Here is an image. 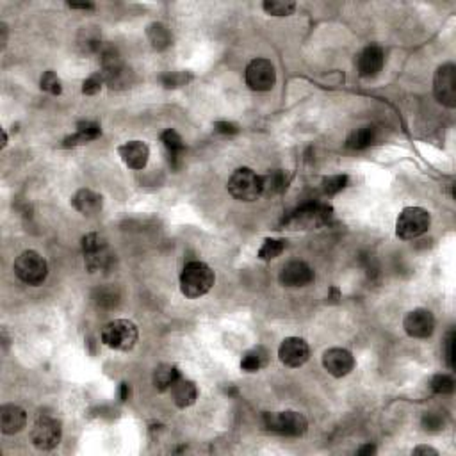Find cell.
Wrapping results in <instances>:
<instances>
[{
    "mask_svg": "<svg viewBox=\"0 0 456 456\" xmlns=\"http://www.w3.org/2000/svg\"><path fill=\"white\" fill-rule=\"evenodd\" d=\"M216 282L214 271L200 260L185 264L180 275V291L185 298H202L212 289Z\"/></svg>",
    "mask_w": 456,
    "mask_h": 456,
    "instance_id": "obj_1",
    "label": "cell"
},
{
    "mask_svg": "<svg viewBox=\"0 0 456 456\" xmlns=\"http://www.w3.org/2000/svg\"><path fill=\"white\" fill-rule=\"evenodd\" d=\"M264 426L271 433L282 435V437H302L307 433L309 422L305 415L300 412H266L264 413Z\"/></svg>",
    "mask_w": 456,
    "mask_h": 456,
    "instance_id": "obj_2",
    "label": "cell"
},
{
    "mask_svg": "<svg viewBox=\"0 0 456 456\" xmlns=\"http://www.w3.org/2000/svg\"><path fill=\"white\" fill-rule=\"evenodd\" d=\"M331 216H333V211L327 203H307L289 216L285 223L293 230H314V228L327 227L331 221Z\"/></svg>",
    "mask_w": 456,
    "mask_h": 456,
    "instance_id": "obj_3",
    "label": "cell"
},
{
    "mask_svg": "<svg viewBox=\"0 0 456 456\" xmlns=\"http://www.w3.org/2000/svg\"><path fill=\"white\" fill-rule=\"evenodd\" d=\"M138 327L129 319H116L103 327L102 342L111 349L130 351L138 342Z\"/></svg>",
    "mask_w": 456,
    "mask_h": 456,
    "instance_id": "obj_4",
    "label": "cell"
},
{
    "mask_svg": "<svg viewBox=\"0 0 456 456\" xmlns=\"http://www.w3.org/2000/svg\"><path fill=\"white\" fill-rule=\"evenodd\" d=\"M228 193L239 202H253L262 194V177L250 168H239L228 180Z\"/></svg>",
    "mask_w": 456,
    "mask_h": 456,
    "instance_id": "obj_5",
    "label": "cell"
},
{
    "mask_svg": "<svg viewBox=\"0 0 456 456\" xmlns=\"http://www.w3.org/2000/svg\"><path fill=\"white\" fill-rule=\"evenodd\" d=\"M82 253H84L86 267L91 273L103 271V269L111 267L112 257H114L109 250L105 237L100 234H87L82 237Z\"/></svg>",
    "mask_w": 456,
    "mask_h": 456,
    "instance_id": "obj_6",
    "label": "cell"
},
{
    "mask_svg": "<svg viewBox=\"0 0 456 456\" xmlns=\"http://www.w3.org/2000/svg\"><path fill=\"white\" fill-rule=\"evenodd\" d=\"M14 273L23 284L41 285L48 275L47 260L38 251L27 250L18 255L14 260Z\"/></svg>",
    "mask_w": 456,
    "mask_h": 456,
    "instance_id": "obj_7",
    "label": "cell"
},
{
    "mask_svg": "<svg viewBox=\"0 0 456 456\" xmlns=\"http://www.w3.org/2000/svg\"><path fill=\"white\" fill-rule=\"evenodd\" d=\"M431 225L430 212L421 207H406L396 221V234L401 239H415L426 232Z\"/></svg>",
    "mask_w": 456,
    "mask_h": 456,
    "instance_id": "obj_8",
    "label": "cell"
},
{
    "mask_svg": "<svg viewBox=\"0 0 456 456\" xmlns=\"http://www.w3.org/2000/svg\"><path fill=\"white\" fill-rule=\"evenodd\" d=\"M30 440L32 446L39 451H50L57 448L61 442V424L54 417L43 415L34 422L30 430Z\"/></svg>",
    "mask_w": 456,
    "mask_h": 456,
    "instance_id": "obj_9",
    "label": "cell"
},
{
    "mask_svg": "<svg viewBox=\"0 0 456 456\" xmlns=\"http://www.w3.org/2000/svg\"><path fill=\"white\" fill-rule=\"evenodd\" d=\"M435 96L442 105L453 109L456 107V66L453 63L442 65L433 79Z\"/></svg>",
    "mask_w": 456,
    "mask_h": 456,
    "instance_id": "obj_10",
    "label": "cell"
},
{
    "mask_svg": "<svg viewBox=\"0 0 456 456\" xmlns=\"http://www.w3.org/2000/svg\"><path fill=\"white\" fill-rule=\"evenodd\" d=\"M246 84L253 91H269L276 82V72L271 61L253 59L246 68Z\"/></svg>",
    "mask_w": 456,
    "mask_h": 456,
    "instance_id": "obj_11",
    "label": "cell"
},
{
    "mask_svg": "<svg viewBox=\"0 0 456 456\" xmlns=\"http://www.w3.org/2000/svg\"><path fill=\"white\" fill-rule=\"evenodd\" d=\"M278 357L282 364L287 367H302L310 357V348L305 340L300 337H287L280 344Z\"/></svg>",
    "mask_w": 456,
    "mask_h": 456,
    "instance_id": "obj_12",
    "label": "cell"
},
{
    "mask_svg": "<svg viewBox=\"0 0 456 456\" xmlns=\"http://www.w3.org/2000/svg\"><path fill=\"white\" fill-rule=\"evenodd\" d=\"M403 328L413 339H426L435 330V318L430 310L415 309L406 314Z\"/></svg>",
    "mask_w": 456,
    "mask_h": 456,
    "instance_id": "obj_13",
    "label": "cell"
},
{
    "mask_svg": "<svg viewBox=\"0 0 456 456\" xmlns=\"http://www.w3.org/2000/svg\"><path fill=\"white\" fill-rule=\"evenodd\" d=\"M314 282V269L302 260L285 264L280 271V284L284 287H305Z\"/></svg>",
    "mask_w": 456,
    "mask_h": 456,
    "instance_id": "obj_14",
    "label": "cell"
},
{
    "mask_svg": "<svg viewBox=\"0 0 456 456\" xmlns=\"http://www.w3.org/2000/svg\"><path fill=\"white\" fill-rule=\"evenodd\" d=\"M323 366L324 369L335 378H342V376L349 375L355 367L353 355L349 353L348 349L342 348H331L324 351L323 355Z\"/></svg>",
    "mask_w": 456,
    "mask_h": 456,
    "instance_id": "obj_15",
    "label": "cell"
},
{
    "mask_svg": "<svg viewBox=\"0 0 456 456\" xmlns=\"http://www.w3.org/2000/svg\"><path fill=\"white\" fill-rule=\"evenodd\" d=\"M121 160L132 169H143L150 159V148L145 141H129L118 148Z\"/></svg>",
    "mask_w": 456,
    "mask_h": 456,
    "instance_id": "obj_16",
    "label": "cell"
},
{
    "mask_svg": "<svg viewBox=\"0 0 456 456\" xmlns=\"http://www.w3.org/2000/svg\"><path fill=\"white\" fill-rule=\"evenodd\" d=\"M383 59H385V56H383V50L378 45H371V47L364 48L357 59L358 74L362 77H375L383 68Z\"/></svg>",
    "mask_w": 456,
    "mask_h": 456,
    "instance_id": "obj_17",
    "label": "cell"
},
{
    "mask_svg": "<svg viewBox=\"0 0 456 456\" xmlns=\"http://www.w3.org/2000/svg\"><path fill=\"white\" fill-rule=\"evenodd\" d=\"M27 424L25 410L17 405H4L0 408V428L4 435H14L22 431Z\"/></svg>",
    "mask_w": 456,
    "mask_h": 456,
    "instance_id": "obj_18",
    "label": "cell"
},
{
    "mask_svg": "<svg viewBox=\"0 0 456 456\" xmlns=\"http://www.w3.org/2000/svg\"><path fill=\"white\" fill-rule=\"evenodd\" d=\"M169 392H172L173 403H175L178 408H187V406L194 405V403H196V397H198V388H196L194 382L184 378V376H180L177 382L173 383V387L169 388Z\"/></svg>",
    "mask_w": 456,
    "mask_h": 456,
    "instance_id": "obj_19",
    "label": "cell"
},
{
    "mask_svg": "<svg viewBox=\"0 0 456 456\" xmlns=\"http://www.w3.org/2000/svg\"><path fill=\"white\" fill-rule=\"evenodd\" d=\"M72 203H74V207L81 212V214L91 216L102 211L103 200L99 193H95V191L81 189L75 193V196L72 198Z\"/></svg>",
    "mask_w": 456,
    "mask_h": 456,
    "instance_id": "obj_20",
    "label": "cell"
},
{
    "mask_svg": "<svg viewBox=\"0 0 456 456\" xmlns=\"http://www.w3.org/2000/svg\"><path fill=\"white\" fill-rule=\"evenodd\" d=\"M160 141H163L164 148L168 152L169 164H172L173 168H178L182 163V155H184V148H185L184 139L180 138V134L173 129L164 130L163 136H160Z\"/></svg>",
    "mask_w": 456,
    "mask_h": 456,
    "instance_id": "obj_21",
    "label": "cell"
},
{
    "mask_svg": "<svg viewBox=\"0 0 456 456\" xmlns=\"http://www.w3.org/2000/svg\"><path fill=\"white\" fill-rule=\"evenodd\" d=\"M102 134V129L96 121H81L77 125V132L74 136H68L65 139V147H77V145H84L93 139H96Z\"/></svg>",
    "mask_w": 456,
    "mask_h": 456,
    "instance_id": "obj_22",
    "label": "cell"
},
{
    "mask_svg": "<svg viewBox=\"0 0 456 456\" xmlns=\"http://www.w3.org/2000/svg\"><path fill=\"white\" fill-rule=\"evenodd\" d=\"M269 364V351L264 346L248 349L241 358V369L246 373H257Z\"/></svg>",
    "mask_w": 456,
    "mask_h": 456,
    "instance_id": "obj_23",
    "label": "cell"
},
{
    "mask_svg": "<svg viewBox=\"0 0 456 456\" xmlns=\"http://www.w3.org/2000/svg\"><path fill=\"white\" fill-rule=\"evenodd\" d=\"M180 371L173 364H160L157 369L154 371V385L159 392H166L173 387V383L180 378Z\"/></svg>",
    "mask_w": 456,
    "mask_h": 456,
    "instance_id": "obj_24",
    "label": "cell"
},
{
    "mask_svg": "<svg viewBox=\"0 0 456 456\" xmlns=\"http://www.w3.org/2000/svg\"><path fill=\"white\" fill-rule=\"evenodd\" d=\"M289 175L282 169H273V172L262 175V194H280L287 189Z\"/></svg>",
    "mask_w": 456,
    "mask_h": 456,
    "instance_id": "obj_25",
    "label": "cell"
},
{
    "mask_svg": "<svg viewBox=\"0 0 456 456\" xmlns=\"http://www.w3.org/2000/svg\"><path fill=\"white\" fill-rule=\"evenodd\" d=\"M375 141H376L375 127H360V129L353 130V132L349 134L346 145H348V148H351V150H364V148L371 147Z\"/></svg>",
    "mask_w": 456,
    "mask_h": 456,
    "instance_id": "obj_26",
    "label": "cell"
},
{
    "mask_svg": "<svg viewBox=\"0 0 456 456\" xmlns=\"http://www.w3.org/2000/svg\"><path fill=\"white\" fill-rule=\"evenodd\" d=\"M147 36L155 50H164V48H168L172 45V34H169L168 27L163 25V23H152V25H148Z\"/></svg>",
    "mask_w": 456,
    "mask_h": 456,
    "instance_id": "obj_27",
    "label": "cell"
},
{
    "mask_svg": "<svg viewBox=\"0 0 456 456\" xmlns=\"http://www.w3.org/2000/svg\"><path fill=\"white\" fill-rule=\"evenodd\" d=\"M93 302L99 309L112 310L116 309L120 303V293L114 287H100L93 294Z\"/></svg>",
    "mask_w": 456,
    "mask_h": 456,
    "instance_id": "obj_28",
    "label": "cell"
},
{
    "mask_svg": "<svg viewBox=\"0 0 456 456\" xmlns=\"http://www.w3.org/2000/svg\"><path fill=\"white\" fill-rule=\"evenodd\" d=\"M262 8L267 14H273V17H289L296 9V4L284 2V0H266Z\"/></svg>",
    "mask_w": 456,
    "mask_h": 456,
    "instance_id": "obj_29",
    "label": "cell"
},
{
    "mask_svg": "<svg viewBox=\"0 0 456 456\" xmlns=\"http://www.w3.org/2000/svg\"><path fill=\"white\" fill-rule=\"evenodd\" d=\"M284 239H266L264 245L260 246V250H258V258L260 260H273V258H276L284 251Z\"/></svg>",
    "mask_w": 456,
    "mask_h": 456,
    "instance_id": "obj_30",
    "label": "cell"
},
{
    "mask_svg": "<svg viewBox=\"0 0 456 456\" xmlns=\"http://www.w3.org/2000/svg\"><path fill=\"white\" fill-rule=\"evenodd\" d=\"M431 391L437 394H453L455 392V380L449 375H437L431 380Z\"/></svg>",
    "mask_w": 456,
    "mask_h": 456,
    "instance_id": "obj_31",
    "label": "cell"
},
{
    "mask_svg": "<svg viewBox=\"0 0 456 456\" xmlns=\"http://www.w3.org/2000/svg\"><path fill=\"white\" fill-rule=\"evenodd\" d=\"M349 178L348 175H333V177H328L323 180V191L324 194H337L339 191H342L348 185Z\"/></svg>",
    "mask_w": 456,
    "mask_h": 456,
    "instance_id": "obj_32",
    "label": "cell"
},
{
    "mask_svg": "<svg viewBox=\"0 0 456 456\" xmlns=\"http://www.w3.org/2000/svg\"><path fill=\"white\" fill-rule=\"evenodd\" d=\"M41 90L50 93V95H61L63 93V86H61V81L54 72H45L43 77H41Z\"/></svg>",
    "mask_w": 456,
    "mask_h": 456,
    "instance_id": "obj_33",
    "label": "cell"
},
{
    "mask_svg": "<svg viewBox=\"0 0 456 456\" xmlns=\"http://www.w3.org/2000/svg\"><path fill=\"white\" fill-rule=\"evenodd\" d=\"M446 426V419L439 412H428L422 417V428L426 431H440Z\"/></svg>",
    "mask_w": 456,
    "mask_h": 456,
    "instance_id": "obj_34",
    "label": "cell"
},
{
    "mask_svg": "<svg viewBox=\"0 0 456 456\" xmlns=\"http://www.w3.org/2000/svg\"><path fill=\"white\" fill-rule=\"evenodd\" d=\"M102 84H105V79H103L102 72L99 74H93L91 77H87L82 84V93L84 95H96L100 90H102Z\"/></svg>",
    "mask_w": 456,
    "mask_h": 456,
    "instance_id": "obj_35",
    "label": "cell"
},
{
    "mask_svg": "<svg viewBox=\"0 0 456 456\" xmlns=\"http://www.w3.org/2000/svg\"><path fill=\"white\" fill-rule=\"evenodd\" d=\"M160 81H163V84L166 87H180L185 86V84L191 81V75L184 74V72H172V74L163 75Z\"/></svg>",
    "mask_w": 456,
    "mask_h": 456,
    "instance_id": "obj_36",
    "label": "cell"
},
{
    "mask_svg": "<svg viewBox=\"0 0 456 456\" xmlns=\"http://www.w3.org/2000/svg\"><path fill=\"white\" fill-rule=\"evenodd\" d=\"M455 331H449L448 339H446V362L451 369H455Z\"/></svg>",
    "mask_w": 456,
    "mask_h": 456,
    "instance_id": "obj_37",
    "label": "cell"
},
{
    "mask_svg": "<svg viewBox=\"0 0 456 456\" xmlns=\"http://www.w3.org/2000/svg\"><path fill=\"white\" fill-rule=\"evenodd\" d=\"M214 130L220 134H225V136H232V134L239 132V127L232 121H216L214 123Z\"/></svg>",
    "mask_w": 456,
    "mask_h": 456,
    "instance_id": "obj_38",
    "label": "cell"
},
{
    "mask_svg": "<svg viewBox=\"0 0 456 456\" xmlns=\"http://www.w3.org/2000/svg\"><path fill=\"white\" fill-rule=\"evenodd\" d=\"M413 455H439V451L433 448H428V446H419V448L413 449Z\"/></svg>",
    "mask_w": 456,
    "mask_h": 456,
    "instance_id": "obj_39",
    "label": "cell"
},
{
    "mask_svg": "<svg viewBox=\"0 0 456 456\" xmlns=\"http://www.w3.org/2000/svg\"><path fill=\"white\" fill-rule=\"evenodd\" d=\"M130 396V387L127 385V383H121L120 385V400L121 401H127Z\"/></svg>",
    "mask_w": 456,
    "mask_h": 456,
    "instance_id": "obj_40",
    "label": "cell"
},
{
    "mask_svg": "<svg viewBox=\"0 0 456 456\" xmlns=\"http://www.w3.org/2000/svg\"><path fill=\"white\" fill-rule=\"evenodd\" d=\"M358 455H375L376 453V448L373 446V444H367V446H362L360 449H358Z\"/></svg>",
    "mask_w": 456,
    "mask_h": 456,
    "instance_id": "obj_41",
    "label": "cell"
},
{
    "mask_svg": "<svg viewBox=\"0 0 456 456\" xmlns=\"http://www.w3.org/2000/svg\"><path fill=\"white\" fill-rule=\"evenodd\" d=\"M68 6L72 9H82V11H90V9H95V4H75V2H70Z\"/></svg>",
    "mask_w": 456,
    "mask_h": 456,
    "instance_id": "obj_42",
    "label": "cell"
},
{
    "mask_svg": "<svg viewBox=\"0 0 456 456\" xmlns=\"http://www.w3.org/2000/svg\"><path fill=\"white\" fill-rule=\"evenodd\" d=\"M8 145V136H6V132H2V147H6Z\"/></svg>",
    "mask_w": 456,
    "mask_h": 456,
    "instance_id": "obj_43",
    "label": "cell"
}]
</instances>
